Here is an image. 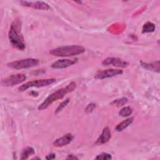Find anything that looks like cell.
<instances>
[{
  "label": "cell",
  "mask_w": 160,
  "mask_h": 160,
  "mask_svg": "<svg viewBox=\"0 0 160 160\" xmlns=\"http://www.w3.org/2000/svg\"><path fill=\"white\" fill-rule=\"evenodd\" d=\"M55 158H56V154H55L54 153L51 152V153L49 154L48 155H47L45 158H46V159L49 160V159H54Z\"/></svg>",
  "instance_id": "obj_22"
},
{
  "label": "cell",
  "mask_w": 160,
  "mask_h": 160,
  "mask_svg": "<svg viewBox=\"0 0 160 160\" xmlns=\"http://www.w3.org/2000/svg\"><path fill=\"white\" fill-rule=\"evenodd\" d=\"M41 159L39 158H37V157H35V158H32V159Z\"/></svg>",
  "instance_id": "obj_24"
},
{
  "label": "cell",
  "mask_w": 160,
  "mask_h": 160,
  "mask_svg": "<svg viewBox=\"0 0 160 160\" xmlns=\"http://www.w3.org/2000/svg\"><path fill=\"white\" fill-rule=\"evenodd\" d=\"M76 87V84L75 82L72 81L69 84H68L66 87L58 89L57 91H54L50 95H49L44 101L39 105L38 107V110L42 111L46 108H48L52 103L55 102L58 99H62L65 95L67 94L72 92Z\"/></svg>",
  "instance_id": "obj_2"
},
{
  "label": "cell",
  "mask_w": 160,
  "mask_h": 160,
  "mask_svg": "<svg viewBox=\"0 0 160 160\" xmlns=\"http://www.w3.org/2000/svg\"><path fill=\"white\" fill-rule=\"evenodd\" d=\"M101 64L104 66H113L119 68H126L129 65V62L123 60L121 58L114 57L106 58L102 61Z\"/></svg>",
  "instance_id": "obj_8"
},
{
  "label": "cell",
  "mask_w": 160,
  "mask_h": 160,
  "mask_svg": "<svg viewBox=\"0 0 160 160\" xmlns=\"http://www.w3.org/2000/svg\"><path fill=\"white\" fill-rule=\"evenodd\" d=\"M95 108H96V104H94L93 102H91L86 106L84 111L86 113H90V112H92L94 110Z\"/></svg>",
  "instance_id": "obj_21"
},
{
  "label": "cell",
  "mask_w": 160,
  "mask_h": 160,
  "mask_svg": "<svg viewBox=\"0 0 160 160\" xmlns=\"http://www.w3.org/2000/svg\"><path fill=\"white\" fill-rule=\"evenodd\" d=\"M134 121V118L130 117L127 118L126 119L122 121L120 123H119L115 128V130L118 132H120L127 128L129 125L132 124Z\"/></svg>",
  "instance_id": "obj_14"
},
{
  "label": "cell",
  "mask_w": 160,
  "mask_h": 160,
  "mask_svg": "<svg viewBox=\"0 0 160 160\" xmlns=\"http://www.w3.org/2000/svg\"><path fill=\"white\" fill-rule=\"evenodd\" d=\"M26 79V76L22 73H17L10 75L1 80V85L5 87L13 86L24 82Z\"/></svg>",
  "instance_id": "obj_6"
},
{
  "label": "cell",
  "mask_w": 160,
  "mask_h": 160,
  "mask_svg": "<svg viewBox=\"0 0 160 160\" xmlns=\"http://www.w3.org/2000/svg\"><path fill=\"white\" fill-rule=\"evenodd\" d=\"M19 3L22 6L31 8L35 9L48 11L51 9V7L49 6V4L44 1H19Z\"/></svg>",
  "instance_id": "obj_9"
},
{
  "label": "cell",
  "mask_w": 160,
  "mask_h": 160,
  "mask_svg": "<svg viewBox=\"0 0 160 160\" xmlns=\"http://www.w3.org/2000/svg\"><path fill=\"white\" fill-rule=\"evenodd\" d=\"M74 139V136L71 133H67L63 136L56 139L52 143L55 147H62L69 144Z\"/></svg>",
  "instance_id": "obj_11"
},
{
  "label": "cell",
  "mask_w": 160,
  "mask_h": 160,
  "mask_svg": "<svg viewBox=\"0 0 160 160\" xmlns=\"http://www.w3.org/2000/svg\"><path fill=\"white\" fill-rule=\"evenodd\" d=\"M140 63H141V66L146 70L159 72V60L151 63L145 62L143 61H141Z\"/></svg>",
  "instance_id": "obj_13"
},
{
  "label": "cell",
  "mask_w": 160,
  "mask_h": 160,
  "mask_svg": "<svg viewBox=\"0 0 160 160\" xmlns=\"http://www.w3.org/2000/svg\"><path fill=\"white\" fill-rule=\"evenodd\" d=\"M127 102H128V99L126 98H122L120 99H117L116 100H114L111 102V104L116 106L117 107H121L125 105V104H126Z\"/></svg>",
  "instance_id": "obj_18"
},
{
  "label": "cell",
  "mask_w": 160,
  "mask_h": 160,
  "mask_svg": "<svg viewBox=\"0 0 160 160\" xmlns=\"http://www.w3.org/2000/svg\"><path fill=\"white\" fill-rule=\"evenodd\" d=\"M35 154L34 149L32 147H27L25 149H23L22 153H21V159L24 160V159H27L29 158V156L33 155Z\"/></svg>",
  "instance_id": "obj_15"
},
{
  "label": "cell",
  "mask_w": 160,
  "mask_h": 160,
  "mask_svg": "<svg viewBox=\"0 0 160 160\" xmlns=\"http://www.w3.org/2000/svg\"><path fill=\"white\" fill-rule=\"evenodd\" d=\"M78 58L74 59H62L54 61L51 65V67L54 69H64L69 67L78 62Z\"/></svg>",
  "instance_id": "obj_10"
},
{
  "label": "cell",
  "mask_w": 160,
  "mask_h": 160,
  "mask_svg": "<svg viewBox=\"0 0 160 160\" xmlns=\"http://www.w3.org/2000/svg\"><path fill=\"white\" fill-rule=\"evenodd\" d=\"M132 109L130 106H124L123 107L119 112V115L122 117H128L132 114Z\"/></svg>",
  "instance_id": "obj_17"
},
{
  "label": "cell",
  "mask_w": 160,
  "mask_h": 160,
  "mask_svg": "<svg viewBox=\"0 0 160 160\" xmlns=\"http://www.w3.org/2000/svg\"><path fill=\"white\" fill-rule=\"evenodd\" d=\"M66 159H78V158L73 154H69L66 158Z\"/></svg>",
  "instance_id": "obj_23"
},
{
  "label": "cell",
  "mask_w": 160,
  "mask_h": 160,
  "mask_svg": "<svg viewBox=\"0 0 160 160\" xmlns=\"http://www.w3.org/2000/svg\"><path fill=\"white\" fill-rule=\"evenodd\" d=\"M39 64V60L35 58H26L12 61L7 64V66L16 70L29 69L38 66Z\"/></svg>",
  "instance_id": "obj_4"
},
{
  "label": "cell",
  "mask_w": 160,
  "mask_h": 160,
  "mask_svg": "<svg viewBox=\"0 0 160 160\" xmlns=\"http://www.w3.org/2000/svg\"><path fill=\"white\" fill-rule=\"evenodd\" d=\"M69 101H70V99H69V98H66L64 101H63L61 103H60L59 105V106H58V108H56V109L54 113H55L56 114H57L59 113L60 111H61L62 109L64 108H65V107L68 105V104L69 103Z\"/></svg>",
  "instance_id": "obj_19"
},
{
  "label": "cell",
  "mask_w": 160,
  "mask_h": 160,
  "mask_svg": "<svg viewBox=\"0 0 160 160\" xmlns=\"http://www.w3.org/2000/svg\"><path fill=\"white\" fill-rule=\"evenodd\" d=\"M76 2H78V3L81 4V3H82V1H76Z\"/></svg>",
  "instance_id": "obj_25"
},
{
  "label": "cell",
  "mask_w": 160,
  "mask_h": 160,
  "mask_svg": "<svg viewBox=\"0 0 160 160\" xmlns=\"http://www.w3.org/2000/svg\"><path fill=\"white\" fill-rule=\"evenodd\" d=\"M56 82L55 78H48V79H40L37 80H34L31 81L27 82L25 84L20 86L18 88V90L19 91H24L28 88H41L49 86L52 83Z\"/></svg>",
  "instance_id": "obj_5"
},
{
  "label": "cell",
  "mask_w": 160,
  "mask_h": 160,
  "mask_svg": "<svg viewBox=\"0 0 160 160\" xmlns=\"http://www.w3.org/2000/svg\"><path fill=\"white\" fill-rule=\"evenodd\" d=\"M156 29V26L154 23L151 22H146L142 26V33H148L154 32Z\"/></svg>",
  "instance_id": "obj_16"
},
{
  "label": "cell",
  "mask_w": 160,
  "mask_h": 160,
  "mask_svg": "<svg viewBox=\"0 0 160 160\" xmlns=\"http://www.w3.org/2000/svg\"><path fill=\"white\" fill-rule=\"evenodd\" d=\"M96 159H102V160H105V159H112V156L110 154L106 153V152H102L99 155H98L96 158Z\"/></svg>",
  "instance_id": "obj_20"
},
{
  "label": "cell",
  "mask_w": 160,
  "mask_h": 160,
  "mask_svg": "<svg viewBox=\"0 0 160 160\" xmlns=\"http://www.w3.org/2000/svg\"><path fill=\"white\" fill-rule=\"evenodd\" d=\"M86 51L85 48L79 45L58 47L49 51V54L58 57H69L81 54Z\"/></svg>",
  "instance_id": "obj_3"
},
{
  "label": "cell",
  "mask_w": 160,
  "mask_h": 160,
  "mask_svg": "<svg viewBox=\"0 0 160 160\" xmlns=\"http://www.w3.org/2000/svg\"><path fill=\"white\" fill-rule=\"evenodd\" d=\"M8 37L12 46L20 51L26 48L24 39L21 32V22L19 19H15L11 24Z\"/></svg>",
  "instance_id": "obj_1"
},
{
  "label": "cell",
  "mask_w": 160,
  "mask_h": 160,
  "mask_svg": "<svg viewBox=\"0 0 160 160\" xmlns=\"http://www.w3.org/2000/svg\"><path fill=\"white\" fill-rule=\"evenodd\" d=\"M123 73L122 70L118 69H107L104 70L98 71L94 76L96 79H104L106 78H109L114 77L118 75L122 74Z\"/></svg>",
  "instance_id": "obj_7"
},
{
  "label": "cell",
  "mask_w": 160,
  "mask_h": 160,
  "mask_svg": "<svg viewBox=\"0 0 160 160\" xmlns=\"http://www.w3.org/2000/svg\"><path fill=\"white\" fill-rule=\"evenodd\" d=\"M111 138V132L110 129L109 128V127L106 126L103 129L101 135L99 136V138L96 140L95 144L101 145L104 143H106L110 140Z\"/></svg>",
  "instance_id": "obj_12"
}]
</instances>
